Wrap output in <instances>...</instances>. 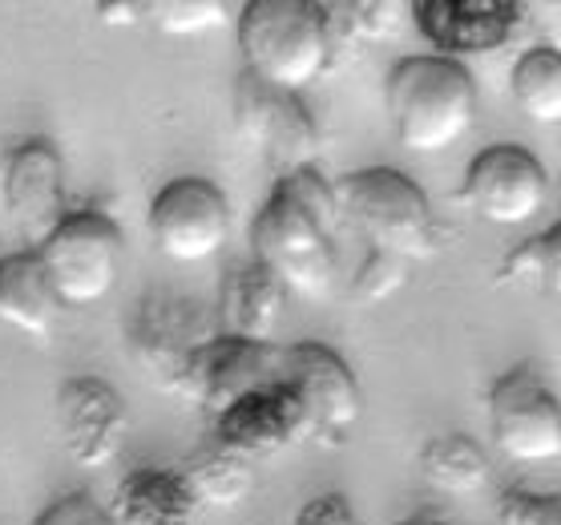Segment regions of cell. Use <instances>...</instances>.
<instances>
[{
    "instance_id": "1",
    "label": "cell",
    "mask_w": 561,
    "mask_h": 525,
    "mask_svg": "<svg viewBox=\"0 0 561 525\" xmlns=\"http://www.w3.org/2000/svg\"><path fill=\"white\" fill-rule=\"evenodd\" d=\"M388 117L400 146L412 155H440L477 122V85L469 69L448 57H409L388 73Z\"/></svg>"
},
{
    "instance_id": "2",
    "label": "cell",
    "mask_w": 561,
    "mask_h": 525,
    "mask_svg": "<svg viewBox=\"0 0 561 525\" xmlns=\"http://www.w3.org/2000/svg\"><path fill=\"white\" fill-rule=\"evenodd\" d=\"M332 191L335 206H340V222H352L371 243V251L412 263V259L436 255L445 243L428 194L400 170H356L335 182Z\"/></svg>"
},
{
    "instance_id": "3",
    "label": "cell",
    "mask_w": 561,
    "mask_h": 525,
    "mask_svg": "<svg viewBox=\"0 0 561 525\" xmlns=\"http://www.w3.org/2000/svg\"><path fill=\"white\" fill-rule=\"evenodd\" d=\"M239 49L247 73L271 90L299 93L323 78L332 41L323 4L307 0H251L239 16Z\"/></svg>"
},
{
    "instance_id": "4",
    "label": "cell",
    "mask_w": 561,
    "mask_h": 525,
    "mask_svg": "<svg viewBox=\"0 0 561 525\" xmlns=\"http://www.w3.org/2000/svg\"><path fill=\"white\" fill-rule=\"evenodd\" d=\"M335 235H340V227L316 218L295 203L291 194H283L275 186L263 210L255 215V227H251L255 263H263L287 292L323 299L332 292L335 271H340Z\"/></svg>"
},
{
    "instance_id": "5",
    "label": "cell",
    "mask_w": 561,
    "mask_h": 525,
    "mask_svg": "<svg viewBox=\"0 0 561 525\" xmlns=\"http://www.w3.org/2000/svg\"><path fill=\"white\" fill-rule=\"evenodd\" d=\"M61 308H93L114 292L122 275V231L102 210L65 215L61 227L33 251Z\"/></svg>"
},
{
    "instance_id": "6",
    "label": "cell",
    "mask_w": 561,
    "mask_h": 525,
    "mask_svg": "<svg viewBox=\"0 0 561 525\" xmlns=\"http://www.w3.org/2000/svg\"><path fill=\"white\" fill-rule=\"evenodd\" d=\"M215 311L198 308L186 295H146L141 299L134 328H129V352L138 359L141 376L150 380L158 392L179 397L182 380L191 364L198 359L210 340H218Z\"/></svg>"
},
{
    "instance_id": "7",
    "label": "cell",
    "mask_w": 561,
    "mask_h": 525,
    "mask_svg": "<svg viewBox=\"0 0 561 525\" xmlns=\"http://www.w3.org/2000/svg\"><path fill=\"white\" fill-rule=\"evenodd\" d=\"M279 380L291 388L307 416V441L340 448L364 412L356 372L323 344H287L279 356Z\"/></svg>"
},
{
    "instance_id": "8",
    "label": "cell",
    "mask_w": 561,
    "mask_h": 525,
    "mask_svg": "<svg viewBox=\"0 0 561 525\" xmlns=\"http://www.w3.org/2000/svg\"><path fill=\"white\" fill-rule=\"evenodd\" d=\"M234 126L247 146L275 170V179L316 167L319 126L299 102V93L271 90L259 78L243 73L234 85Z\"/></svg>"
},
{
    "instance_id": "9",
    "label": "cell",
    "mask_w": 561,
    "mask_h": 525,
    "mask_svg": "<svg viewBox=\"0 0 561 525\" xmlns=\"http://www.w3.org/2000/svg\"><path fill=\"white\" fill-rule=\"evenodd\" d=\"M489 429L510 461L541 465L561 457V404L534 364H517L489 388Z\"/></svg>"
},
{
    "instance_id": "10",
    "label": "cell",
    "mask_w": 561,
    "mask_h": 525,
    "mask_svg": "<svg viewBox=\"0 0 561 525\" xmlns=\"http://www.w3.org/2000/svg\"><path fill=\"white\" fill-rule=\"evenodd\" d=\"M460 198L493 227H522L541 215L549 203L546 167L525 146H513V141L485 146L465 170Z\"/></svg>"
},
{
    "instance_id": "11",
    "label": "cell",
    "mask_w": 561,
    "mask_h": 525,
    "mask_svg": "<svg viewBox=\"0 0 561 525\" xmlns=\"http://www.w3.org/2000/svg\"><path fill=\"white\" fill-rule=\"evenodd\" d=\"M150 235L158 251L174 263H203L222 251L230 235L227 194L206 179H174L153 194L150 203Z\"/></svg>"
},
{
    "instance_id": "12",
    "label": "cell",
    "mask_w": 561,
    "mask_h": 525,
    "mask_svg": "<svg viewBox=\"0 0 561 525\" xmlns=\"http://www.w3.org/2000/svg\"><path fill=\"white\" fill-rule=\"evenodd\" d=\"M57 429L77 469L102 473L122 457L129 436L126 400L102 376H73L57 392Z\"/></svg>"
},
{
    "instance_id": "13",
    "label": "cell",
    "mask_w": 561,
    "mask_h": 525,
    "mask_svg": "<svg viewBox=\"0 0 561 525\" xmlns=\"http://www.w3.org/2000/svg\"><path fill=\"white\" fill-rule=\"evenodd\" d=\"M0 194L13 227L37 251L65 218V158L49 138H25L4 155Z\"/></svg>"
},
{
    "instance_id": "14",
    "label": "cell",
    "mask_w": 561,
    "mask_h": 525,
    "mask_svg": "<svg viewBox=\"0 0 561 525\" xmlns=\"http://www.w3.org/2000/svg\"><path fill=\"white\" fill-rule=\"evenodd\" d=\"M421 37L440 49L436 57H481L522 37L525 9L513 0H416L409 4Z\"/></svg>"
},
{
    "instance_id": "15",
    "label": "cell",
    "mask_w": 561,
    "mask_h": 525,
    "mask_svg": "<svg viewBox=\"0 0 561 525\" xmlns=\"http://www.w3.org/2000/svg\"><path fill=\"white\" fill-rule=\"evenodd\" d=\"M279 344H251V340L218 335L191 364L179 400L203 409L215 421L218 412L234 404L239 397H247V392H255L263 385H275L279 380Z\"/></svg>"
},
{
    "instance_id": "16",
    "label": "cell",
    "mask_w": 561,
    "mask_h": 525,
    "mask_svg": "<svg viewBox=\"0 0 561 525\" xmlns=\"http://www.w3.org/2000/svg\"><path fill=\"white\" fill-rule=\"evenodd\" d=\"M299 441H307V416L283 380L247 392L215 416V445L239 453L251 465Z\"/></svg>"
},
{
    "instance_id": "17",
    "label": "cell",
    "mask_w": 561,
    "mask_h": 525,
    "mask_svg": "<svg viewBox=\"0 0 561 525\" xmlns=\"http://www.w3.org/2000/svg\"><path fill=\"white\" fill-rule=\"evenodd\" d=\"M283 299H287V287L263 263L230 267L218 287V332L251 340V344H271L283 316Z\"/></svg>"
},
{
    "instance_id": "18",
    "label": "cell",
    "mask_w": 561,
    "mask_h": 525,
    "mask_svg": "<svg viewBox=\"0 0 561 525\" xmlns=\"http://www.w3.org/2000/svg\"><path fill=\"white\" fill-rule=\"evenodd\" d=\"M110 522L114 525H198V505L191 489L182 486L179 469H134L114 489L110 501Z\"/></svg>"
},
{
    "instance_id": "19",
    "label": "cell",
    "mask_w": 561,
    "mask_h": 525,
    "mask_svg": "<svg viewBox=\"0 0 561 525\" xmlns=\"http://www.w3.org/2000/svg\"><path fill=\"white\" fill-rule=\"evenodd\" d=\"M57 311H61V304H57L33 251H16V255L0 259V323L16 328L21 335L45 340L57 323Z\"/></svg>"
},
{
    "instance_id": "20",
    "label": "cell",
    "mask_w": 561,
    "mask_h": 525,
    "mask_svg": "<svg viewBox=\"0 0 561 525\" xmlns=\"http://www.w3.org/2000/svg\"><path fill=\"white\" fill-rule=\"evenodd\" d=\"M182 486L198 510H239L255 489V465L222 445H206L179 465Z\"/></svg>"
},
{
    "instance_id": "21",
    "label": "cell",
    "mask_w": 561,
    "mask_h": 525,
    "mask_svg": "<svg viewBox=\"0 0 561 525\" xmlns=\"http://www.w3.org/2000/svg\"><path fill=\"white\" fill-rule=\"evenodd\" d=\"M421 473L428 486L448 493V498H472L489 486V457L472 436L440 433L424 441Z\"/></svg>"
},
{
    "instance_id": "22",
    "label": "cell",
    "mask_w": 561,
    "mask_h": 525,
    "mask_svg": "<svg viewBox=\"0 0 561 525\" xmlns=\"http://www.w3.org/2000/svg\"><path fill=\"white\" fill-rule=\"evenodd\" d=\"M513 102L537 126H558L561 122V57L558 49H529L513 65Z\"/></svg>"
},
{
    "instance_id": "23",
    "label": "cell",
    "mask_w": 561,
    "mask_h": 525,
    "mask_svg": "<svg viewBox=\"0 0 561 525\" xmlns=\"http://www.w3.org/2000/svg\"><path fill=\"white\" fill-rule=\"evenodd\" d=\"M323 21H328V41H332V53L344 45V41H356V45H380V41H392L400 33V25L409 21V4H323Z\"/></svg>"
},
{
    "instance_id": "24",
    "label": "cell",
    "mask_w": 561,
    "mask_h": 525,
    "mask_svg": "<svg viewBox=\"0 0 561 525\" xmlns=\"http://www.w3.org/2000/svg\"><path fill=\"white\" fill-rule=\"evenodd\" d=\"M501 283H513V287H534L541 295H558L561 283V231L549 227L546 235H534L501 259Z\"/></svg>"
},
{
    "instance_id": "25",
    "label": "cell",
    "mask_w": 561,
    "mask_h": 525,
    "mask_svg": "<svg viewBox=\"0 0 561 525\" xmlns=\"http://www.w3.org/2000/svg\"><path fill=\"white\" fill-rule=\"evenodd\" d=\"M141 13L170 37H194V33L222 25L227 4H218V0H153V4H141Z\"/></svg>"
},
{
    "instance_id": "26",
    "label": "cell",
    "mask_w": 561,
    "mask_h": 525,
    "mask_svg": "<svg viewBox=\"0 0 561 525\" xmlns=\"http://www.w3.org/2000/svg\"><path fill=\"white\" fill-rule=\"evenodd\" d=\"M501 525H561V498L558 493H537V489H505L497 501Z\"/></svg>"
},
{
    "instance_id": "27",
    "label": "cell",
    "mask_w": 561,
    "mask_h": 525,
    "mask_svg": "<svg viewBox=\"0 0 561 525\" xmlns=\"http://www.w3.org/2000/svg\"><path fill=\"white\" fill-rule=\"evenodd\" d=\"M404 271H409L404 259L383 255V251H368L364 267L356 271V295L368 299V304H380V299H388L392 292L404 287Z\"/></svg>"
},
{
    "instance_id": "28",
    "label": "cell",
    "mask_w": 561,
    "mask_h": 525,
    "mask_svg": "<svg viewBox=\"0 0 561 525\" xmlns=\"http://www.w3.org/2000/svg\"><path fill=\"white\" fill-rule=\"evenodd\" d=\"M37 525H114L110 513L90 498V493H65L41 513Z\"/></svg>"
},
{
    "instance_id": "29",
    "label": "cell",
    "mask_w": 561,
    "mask_h": 525,
    "mask_svg": "<svg viewBox=\"0 0 561 525\" xmlns=\"http://www.w3.org/2000/svg\"><path fill=\"white\" fill-rule=\"evenodd\" d=\"M295 525H359V517L344 493H319L299 510Z\"/></svg>"
},
{
    "instance_id": "30",
    "label": "cell",
    "mask_w": 561,
    "mask_h": 525,
    "mask_svg": "<svg viewBox=\"0 0 561 525\" xmlns=\"http://www.w3.org/2000/svg\"><path fill=\"white\" fill-rule=\"evenodd\" d=\"M98 13H102L105 25H138V21H141V4H134V0H129V4H102Z\"/></svg>"
},
{
    "instance_id": "31",
    "label": "cell",
    "mask_w": 561,
    "mask_h": 525,
    "mask_svg": "<svg viewBox=\"0 0 561 525\" xmlns=\"http://www.w3.org/2000/svg\"><path fill=\"white\" fill-rule=\"evenodd\" d=\"M400 525H445V522H436V517H412V522H400Z\"/></svg>"
}]
</instances>
